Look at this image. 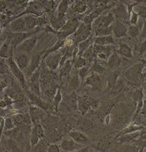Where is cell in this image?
I'll return each mask as SVG.
<instances>
[{
	"instance_id": "1",
	"label": "cell",
	"mask_w": 146,
	"mask_h": 152,
	"mask_svg": "<svg viewBox=\"0 0 146 152\" xmlns=\"http://www.w3.org/2000/svg\"><path fill=\"white\" fill-rule=\"evenodd\" d=\"M68 49L69 48L64 47V48L60 49L56 52L49 53L48 55L46 56L44 60L47 68L51 71H54L57 68H59L62 57L66 53Z\"/></svg>"
},
{
	"instance_id": "2",
	"label": "cell",
	"mask_w": 146,
	"mask_h": 152,
	"mask_svg": "<svg viewBox=\"0 0 146 152\" xmlns=\"http://www.w3.org/2000/svg\"><path fill=\"white\" fill-rule=\"evenodd\" d=\"M78 96L75 92H72L70 94L64 96L58 111L61 112H70L78 110Z\"/></svg>"
},
{
	"instance_id": "3",
	"label": "cell",
	"mask_w": 146,
	"mask_h": 152,
	"mask_svg": "<svg viewBox=\"0 0 146 152\" xmlns=\"http://www.w3.org/2000/svg\"><path fill=\"white\" fill-rule=\"evenodd\" d=\"M98 106V101L95 98L82 96L78 97V110L79 111L81 115H85L89 112L90 109L96 108Z\"/></svg>"
},
{
	"instance_id": "4",
	"label": "cell",
	"mask_w": 146,
	"mask_h": 152,
	"mask_svg": "<svg viewBox=\"0 0 146 152\" xmlns=\"http://www.w3.org/2000/svg\"><path fill=\"white\" fill-rule=\"evenodd\" d=\"M8 66H9L11 72H12V74L15 75V78L18 79V81H19L20 85L23 87V89H28V88L26 87V76H25L23 72L18 67L16 62H15V59H14L13 56H11V57L8 59Z\"/></svg>"
},
{
	"instance_id": "5",
	"label": "cell",
	"mask_w": 146,
	"mask_h": 152,
	"mask_svg": "<svg viewBox=\"0 0 146 152\" xmlns=\"http://www.w3.org/2000/svg\"><path fill=\"white\" fill-rule=\"evenodd\" d=\"M93 31L92 24H86L85 23H81L76 32L74 33V37L75 40V47H78V44L83 41L86 40L91 36Z\"/></svg>"
},
{
	"instance_id": "6",
	"label": "cell",
	"mask_w": 146,
	"mask_h": 152,
	"mask_svg": "<svg viewBox=\"0 0 146 152\" xmlns=\"http://www.w3.org/2000/svg\"><path fill=\"white\" fill-rule=\"evenodd\" d=\"M37 32L38 30H36L35 32L32 31V32H19V33H13V32H6L7 39H9L10 42H11V44H12V46L14 48L15 50L21 44L22 42H24L26 39L32 37Z\"/></svg>"
},
{
	"instance_id": "7",
	"label": "cell",
	"mask_w": 146,
	"mask_h": 152,
	"mask_svg": "<svg viewBox=\"0 0 146 152\" xmlns=\"http://www.w3.org/2000/svg\"><path fill=\"white\" fill-rule=\"evenodd\" d=\"M144 65L142 63H138L127 69L124 72L125 77L130 81L137 84L142 78V70Z\"/></svg>"
},
{
	"instance_id": "8",
	"label": "cell",
	"mask_w": 146,
	"mask_h": 152,
	"mask_svg": "<svg viewBox=\"0 0 146 152\" xmlns=\"http://www.w3.org/2000/svg\"><path fill=\"white\" fill-rule=\"evenodd\" d=\"M115 22V17L112 12L107 14L104 16H99L96 18L92 23L93 28L101 27L106 28L112 26L114 23Z\"/></svg>"
},
{
	"instance_id": "9",
	"label": "cell",
	"mask_w": 146,
	"mask_h": 152,
	"mask_svg": "<svg viewBox=\"0 0 146 152\" xmlns=\"http://www.w3.org/2000/svg\"><path fill=\"white\" fill-rule=\"evenodd\" d=\"M85 85L89 86L94 91H101L103 88V81L101 75L92 72L85 81Z\"/></svg>"
},
{
	"instance_id": "10",
	"label": "cell",
	"mask_w": 146,
	"mask_h": 152,
	"mask_svg": "<svg viewBox=\"0 0 146 152\" xmlns=\"http://www.w3.org/2000/svg\"><path fill=\"white\" fill-rule=\"evenodd\" d=\"M8 30L10 32L13 33L28 32L23 16L17 17L15 20H13L8 25Z\"/></svg>"
},
{
	"instance_id": "11",
	"label": "cell",
	"mask_w": 146,
	"mask_h": 152,
	"mask_svg": "<svg viewBox=\"0 0 146 152\" xmlns=\"http://www.w3.org/2000/svg\"><path fill=\"white\" fill-rule=\"evenodd\" d=\"M45 12V9L41 1H32L28 5L26 12H23L22 15L27 14V15H35L39 17H42L44 15Z\"/></svg>"
},
{
	"instance_id": "12",
	"label": "cell",
	"mask_w": 146,
	"mask_h": 152,
	"mask_svg": "<svg viewBox=\"0 0 146 152\" xmlns=\"http://www.w3.org/2000/svg\"><path fill=\"white\" fill-rule=\"evenodd\" d=\"M38 37L37 36H32L29 39H26L20 45L16 48L18 53H29L32 52V50L35 48L36 44H37Z\"/></svg>"
},
{
	"instance_id": "13",
	"label": "cell",
	"mask_w": 146,
	"mask_h": 152,
	"mask_svg": "<svg viewBox=\"0 0 146 152\" xmlns=\"http://www.w3.org/2000/svg\"><path fill=\"white\" fill-rule=\"evenodd\" d=\"M29 114L31 117L33 125L40 123L45 118V111L39 107L35 105H29Z\"/></svg>"
},
{
	"instance_id": "14",
	"label": "cell",
	"mask_w": 146,
	"mask_h": 152,
	"mask_svg": "<svg viewBox=\"0 0 146 152\" xmlns=\"http://www.w3.org/2000/svg\"><path fill=\"white\" fill-rule=\"evenodd\" d=\"M40 62H41V55L39 53H35L33 54V57H31L30 63H29V67L27 68V69L25 70L23 72L25 76H26L27 78H30V77L32 76V75L39 68H40Z\"/></svg>"
},
{
	"instance_id": "15",
	"label": "cell",
	"mask_w": 146,
	"mask_h": 152,
	"mask_svg": "<svg viewBox=\"0 0 146 152\" xmlns=\"http://www.w3.org/2000/svg\"><path fill=\"white\" fill-rule=\"evenodd\" d=\"M60 148L66 152H76L81 150L84 146L78 144L73 139H64L60 143Z\"/></svg>"
},
{
	"instance_id": "16",
	"label": "cell",
	"mask_w": 146,
	"mask_h": 152,
	"mask_svg": "<svg viewBox=\"0 0 146 152\" xmlns=\"http://www.w3.org/2000/svg\"><path fill=\"white\" fill-rule=\"evenodd\" d=\"M26 92L27 93V96L29 99V102L32 104V105H35V106L39 107V108H42L43 110L47 111L48 109L49 105L46 102H45L41 96L36 95V94H33L31 91H29V89L25 90Z\"/></svg>"
},
{
	"instance_id": "17",
	"label": "cell",
	"mask_w": 146,
	"mask_h": 152,
	"mask_svg": "<svg viewBox=\"0 0 146 152\" xmlns=\"http://www.w3.org/2000/svg\"><path fill=\"white\" fill-rule=\"evenodd\" d=\"M128 28L123 21L117 20L112 25V33L116 38L124 37L127 35Z\"/></svg>"
},
{
	"instance_id": "18",
	"label": "cell",
	"mask_w": 146,
	"mask_h": 152,
	"mask_svg": "<svg viewBox=\"0 0 146 152\" xmlns=\"http://www.w3.org/2000/svg\"><path fill=\"white\" fill-rule=\"evenodd\" d=\"M69 136L72 139H73L77 143L83 146L88 145L91 142V139L88 138V136H86L85 133L81 131L72 130V131H70L69 133Z\"/></svg>"
},
{
	"instance_id": "19",
	"label": "cell",
	"mask_w": 146,
	"mask_h": 152,
	"mask_svg": "<svg viewBox=\"0 0 146 152\" xmlns=\"http://www.w3.org/2000/svg\"><path fill=\"white\" fill-rule=\"evenodd\" d=\"M15 60L18 67L24 72L29 67L31 58L26 53H17L15 57Z\"/></svg>"
},
{
	"instance_id": "20",
	"label": "cell",
	"mask_w": 146,
	"mask_h": 152,
	"mask_svg": "<svg viewBox=\"0 0 146 152\" xmlns=\"http://www.w3.org/2000/svg\"><path fill=\"white\" fill-rule=\"evenodd\" d=\"M14 52H15V49L12 46L11 42H10L9 39H7L1 46V49H0L1 58L8 59L11 56H13Z\"/></svg>"
},
{
	"instance_id": "21",
	"label": "cell",
	"mask_w": 146,
	"mask_h": 152,
	"mask_svg": "<svg viewBox=\"0 0 146 152\" xmlns=\"http://www.w3.org/2000/svg\"><path fill=\"white\" fill-rule=\"evenodd\" d=\"M140 134H141V133L137 131L135 132V133H129V134L122 135V136L116 138V143H118V144H126V143L131 142L137 139L138 136H139Z\"/></svg>"
},
{
	"instance_id": "22",
	"label": "cell",
	"mask_w": 146,
	"mask_h": 152,
	"mask_svg": "<svg viewBox=\"0 0 146 152\" xmlns=\"http://www.w3.org/2000/svg\"><path fill=\"white\" fill-rule=\"evenodd\" d=\"M73 65V61L72 60H70L69 59L65 63V64L63 66L60 68V80L62 81L63 79H66V78H69L70 73H71L72 68Z\"/></svg>"
},
{
	"instance_id": "23",
	"label": "cell",
	"mask_w": 146,
	"mask_h": 152,
	"mask_svg": "<svg viewBox=\"0 0 146 152\" xmlns=\"http://www.w3.org/2000/svg\"><path fill=\"white\" fill-rule=\"evenodd\" d=\"M121 64V59H120V55L117 52H114L111 57H109L107 61L108 66L112 70H115L118 68Z\"/></svg>"
},
{
	"instance_id": "24",
	"label": "cell",
	"mask_w": 146,
	"mask_h": 152,
	"mask_svg": "<svg viewBox=\"0 0 146 152\" xmlns=\"http://www.w3.org/2000/svg\"><path fill=\"white\" fill-rule=\"evenodd\" d=\"M115 17H117L118 20L123 21V20L129 19L128 10L124 7V5H119L117 8H115L112 12Z\"/></svg>"
},
{
	"instance_id": "25",
	"label": "cell",
	"mask_w": 146,
	"mask_h": 152,
	"mask_svg": "<svg viewBox=\"0 0 146 152\" xmlns=\"http://www.w3.org/2000/svg\"><path fill=\"white\" fill-rule=\"evenodd\" d=\"M26 22L28 32H32L36 27H38V18L33 15H25L23 16Z\"/></svg>"
},
{
	"instance_id": "26",
	"label": "cell",
	"mask_w": 146,
	"mask_h": 152,
	"mask_svg": "<svg viewBox=\"0 0 146 152\" xmlns=\"http://www.w3.org/2000/svg\"><path fill=\"white\" fill-rule=\"evenodd\" d=\"M93 123L89 118H81L78 122V128L81 132H88L93 129Z\"/></svg>"
},
{
	"instance_id": "27",
	"label": "cell",
	"mask_w": 146,
	"mask_h": 152,
	"mask_svg": "<svg viewBox=\"0 0 146 152\" xmlns=\"http://www.w3.org/2000/svg\"><path fill=\"white\" fill-rule=\"evenodd\" d=\"M94 44L102 46H109L114 45L115 44V42L112 36H102V37H96L94 40Z\"/></svg>"
},
{
	"instance_id": "28",
	"label": "cell",
	"mask_w": 146,
	"mask_h": 152,
	"mask_svg": "<svg viewBox=\"0 0 146 152\" xmlns=\"http://www.w3.org/2000/svg\"><path fill=\"white\" fill-rule=\"evenodd\" d=\"M93 45V39L92 37L88 38L86 40L83 41L81 43H79L78 45V57H82V55L91 46Z\"/></svg>"
},
{
	"instance_id": "29",
	"label": "cell",
	"mask_w": 146,
	"mask_h": 152,
	"mask_svg": "<svg viewBox=\"0 0 146 152\" xmlns=\"http://www.w3.org/2000/svg\"><path fill=\"white\" fill-rule=\"evenodd\" d=\"M111 145V141L108 136L106 137H102L99 139L96 145V150L100 152L107 151L109 148V146Z\"/></svg>"
},
{
	"instance_id": "30",
	"label": "cell",
	"mask_w": 146,
	"mask_h": 152,
	"mask_svg": "<svg viewBox=\"0 0 146 152\" xmlns=\"http://www.w3.org/2000/svg\"><path fill=\"white\" fill-rule=\"evenodd\" d=\"M119 55L123 56L125 57H127V58H131L133 57V51H132L130 47H129L127 44H124V43H121L119 45L118 49L116 50Z\"/></svg>"
},
{
	"instance_id": "31",
	"label": "cell",
	"mask_w": 146,
	"mask_h": 152,
	"mask_svg": "<svg viewBox=\"0 0 146 152\" xmlns=\"http://www.w3.org/2000/svg\"><path fill=\"white\" fill-rule=\"evenodd\" d=\"M81 78H80L79 75L78 73H74L71 76V78L69 79V88L72 91H75L78 89L80 87L81 84Z\"/></svg>"
},
{
	"instance_id": "32",
	"label": "cell",
	"mask_w": 146,
	"mask_h": 152,
	"mask_svg": "<svg viewBox=\"0 0 146 152\" xmlns=\"http://www.w3.org/2000/svg\"><path fill=\"white\" fill-rule=\"evenodd\" d=\"M69 1L67 0H63L58 4L57 10V16L59 17H65L66 13L68 10L69 6L70 5Z\"/></svg>"
},
{
	"instance_id": "33",
	"label": "cell",
	"mask_w": 146,
	"mask_h": 152,
	"mask_svg": "<svg viewBox=\"0 0 146 152\" xmlns=\"http://www.w3.org/2000/svg\"><path fill=\"white\" fill-rule=\"evenodd\" d=\"M93 30L94 32V35L96 37H102V36H112V26L106 28L96 27L93 28Z\"/></svg>"
},
{
	"instance_id": "34",
	"label": "cell",
	"mask_w": 146,
	"mask_h": 152,
	"mask_svg": "<svg viewBox=\"0 0 146 152\" xmlns=\"http://www.w3.org/2000/svg\"><path fill=\"white\" fill-rule=\"evenodd\" d=\"M119 78V75L117 72H113L111 74L109 75L107 78L108 81V88L110 90V92H112L114 90L116 85L118 79Z\"/></svg>"
},
{
	"instance_id": "35",
	"label": "cell",
	"mask_w": 146,
	"mask_h": 152,
	"mask_svg": "<svg viewBox=\"0 0 146 152\" xmlns=\"http://www.w3.org/2000/svg\"><path fill=\"white\" fill-rule=\"evenodd\" d=\"M88 8V3L85 1H78V2H75V5H74L75 12L78 14L85 13Z\"/></svg>"
},
{
	"instance_id": "36",
	"label": "cell",
	"mask_w": 146,
	"mask_h": 152,
	"mask_svg": "<svg viewBox=\"0 0 146 152\" xmlns=\"http://www.w3.org/2000/svg\"><path fill=\"white\" fill-rule=\"evenodd\" d=\"M127 35L132 39H137L141 36V29L137 25H130L128 28Z\"/></svg>"
},
{
	"instance_id": "37",
	"label": "cell",
	"mask_w": 146,
	"mask_h": 152,
	"mask_svg": "<svg viewBox=\"0 0 146 152\" xmlns=\"http://www.w3.org/2000/svg\"><path fill=\"white\" fill-rule=\"evenodd\" d=\"M133 11L135 12L139 17L143 19L146 20V6L144 5H141L139 2L136 4L133 8Z\"/></svg>"
},
{
	"instance_id": "38",
	"label": "cell",
	"mask_w": 146,
	"mask_h": 152,
	"mask_svg": "<svg viewBox=\"0 0 146 152\" xmlns=\"http://www.w3.org/2000/svg\"><path fill=\"white\" fill-rule=\"evenodd\" d=\"M32 132L36 133V134L40 138L41 140L45 136V128L40 123L33 125V129H32Z\"/></svg>"
},
{
	"instance_id": "39",
	"label": "cell",
	"mask_w": 146,
	"mask_h": 152,
	"mask_svg": "<svg viewBox=\"0 0 146 152\" xmlns=\"http://www.w3.org/2000/svg\"><path fill=\"white\" fill-rule=\"evenodd\" d=\"M106 68L104 66H102L100 63H98L97 61H95L93 64L92 67L91 69V72L96 73V74L99 75H102L105 74L106 73Z\"/></svg>"
},
{
	"instance_id": "40",
	"label": "cell",
	"mask_w": 146,
	"mask_h": 152,
	"mask_svg": "<svg viewBox=\"0 0 146 152\" xmlns=\"http://www.w3.org/2000/svg\"><path fill=\"white\" fill-rule=\"evenodd\" d=\"M63 99H64V97H63V95H62L61 94L60 88H59L58 90H57V94H55L54 99H53V102H52L54 108H55L57 111H58L59 106H60V103H61V102L63 101Z\"/></svg>"
},
{
	"instance_id": "41",
	"label": "cell",
	"mask_w": 146,
	"mask_h": 152,
	"mask_svg": "<svg viewBox=\"0 0 146 152\" xmlns=\"http://www.w3.org/2000/svg\"><path fill=\"white\" fill-rule=\"evenodd\" d=\"M12 118L16 126H22L24 125V114H15Z\"/></svg>"
},
{
	"instance_id": "42",
	"label": "cell",
	"mask_w": 146,
	"mask_h": 152,
	"mask_svg": "<svg viewBox=\"0 0 146 152\" xmlns=\"http://www.w3.org/2000/svg\"><path fill=\"white\" fill-rule=\"evenodd\" d=\"M125 86H126V82H125V81L123 80V78H121V77H119V78L118 79L117 83H116L115 87L114 90L111 93L118 94L119 92L123 91V88H125Z\"/></svg>"
},
{
	"instance_id": "43",
	"label": "cell",
	"mask_w": 146,
	"mask_h": 152,
	"mask_svg": "<svg viewBox=\"0 0 146 152\" xmlns=\"http://www.w3.org/2000/svg\"><path fill=\"white\" fill-rule=\"evenodd\" d=\"M87 63H88V61H87V60L85 57H78L76 60H75V63H74V66H75L76 69L79 70L80 69L87 66Z\"/></svg>"
},
{
	"instance_id": "44",
	"label": "cell",
	"mask_w": 146,
	"mask_h": 152,
	"mask_svg": "<svg viewBox=\"0 0 146 152\" xmlns=\"http://www.w3.org/2000/svg\"><path fill=\"white\" fill-rule=\"evenodd\" d=\"M8 150L11 152H23L20 149V147L17 144V142H15V141L12 139L8 140Z\"/></svg>"
},
{
	"instance_id": "45",
	"label": "cell",
	"mask_w": 146,
	"mask_h": 152,
	"mask_svg": "<svg viewBox=\"0 0 146 152\" xmlns=\"http://www.w3.org/2000/svg\"><path fill=\"white\" fill-rule=\"evenodd\" d=\"M90 72H91V69H90L89 66H85L78 70V75H79L81 81H85L86 80V78L88 77Z\"/></svg>"
},
{
	"instance_id": "46",
	"label": "cell",
	"mask_w": 146,
	"mask_h": 152,
	"mask_svg": "<svg viewBox=\"0 0 146 152\" xmlns=\"http://www.w3.org/2000/svg\"><path fill=\"white\" fill-rule=\"evenodd\" d=\"M15 124L14 123L13 120L12 118H7L5 119V127H4V132L8 131V130H12L15 129Z\"/></svg>"
},
{
	"instance_id": "47",
	"label": "cell",
	"mask_w": 146,
	"mask_h": 152,
	"mask_svg": "<svg viewBox=\"0 0 146 152\" xmlns=\"http://www.w3.org/2000/svg\"><path fill=\"white\" fill-rule=\"evenodd\" d=\"M47 148H46L45 143L42 140L40 142L33 148V152H47Z\"/></svg>"
},
{
	"instance_id": "48",
	"label": "cell",
	"mask_w": 146,
	"mask_h": 152,
	"mask_svg": "<svg viewBox=\"0 0 146 152\" xmlns=\"http://www.w3.org/2000/svg\"><path fill=\"white\" fill-rule=\"evenodd\" d=\"M139 16L133 11L130 14V18H129V22H130V25H137L139 22Z\"/></svg>"
},
{
	"instance_id": "49",
	"label": "cell",
	"mask_w": 146,
	"mask_h": 152,
	"mask_svg": "<svg viewBox=\"0 0 146 152\" xmlns=\"http://www.w3.org/2000/svg\"><path fill=\"white\" fill-rule=\"evenodd\" d=\"M10 71L9 66H8V63L7 64L5 63V60L2 58H1V74L4 75L5 73H8Z\"/></svg>"
},
{
	"instance_id": "50",
	"label": "cell",
	"mask_w": 146,
	"mask_h": 152,
	"mask_svg": "<svg viewBox=\"0 0 146 152\" xmlns=\"http://www.w3.org/2000/svg\"><path fill=\"white\" fill-rule=\"evenodd\" d=\"M60 147L56 144H52L47 146V152H60Z\"/></svg>"
},
{
	"instance_id": "51",
	"label": "cell",
	"mask_w": 146,
	"mask_h": 152,
	"mask_svg": "<svg viewBox=\"0 0 146 152\" xmlns=\"http://www.w3.org/2000/svg\"><path fill=\"white\" fill-rule=\"evenodd\" d=\"M139 148H137V146L133 145H128L127 146V148H125V150L123 151V152H139Z\"/></svg>"
},
{
	"instance_id": "52",
	"label": "cell",
	"mask_w": 146,
	"mask_h": 152,
	"mask_svg": "<svg viewBox=\"0 0 146 152\" xmlns=\"http://www.w3.org/2000/svg\"><path fill=\"white\" fill-rule=\"evenodd\" d=\"M138 50L140 54H143V53L146 51V39L142 42V43L140 44L139 46Z\"/></svg>"
},
{
	"instance_id": "53",
	"label": "cell",
	"mask_w": 146,
	"mask_h": 152,
	"mask_svg": "<svg viewBox=\"0 0 146 152\" xmlns=\"http://www.w3.org/2000/svg\"><path fill=\"white\" fill-rule=\"evenodd\" d=\"M141 38L146 39V20H145L144 23H143L142 29L141 31Z\"/></svg>"
},
{
	"instance_id": "54",
	"label": "cell",
	"mask_w": 146,
	"mask_h": 152,
	"mask_svg": "<svg viewBox=\"0 0 146 152\" xmlns=\"http://www.w3.org/2000/svg\"><path fill=\"white\" fill-rule=\"evenodd\" d=\"M3 127H5V119H4L2 117H1V123H0V128H1V135L3 134L4 129Z\"/></svg>"
},
{
	"instance_id": "55",
	"label": "cell",
	"mask_w": 146,
	"mask_h": 152,
	"mask_svg": "<svg viewBox=\"0 0 146 152\" xmlns=\"http://www.w3.org/2000/svg\"><path fill=\"white\" fill-rule=\"evenodd\" d=\"M141 114L142 115H146V100L144 101V103H143V107H142V109Z\"/></svg>"
},
{
	"instance_id": "56",
	"label": "cell",
	"mask_w": 146,
	"mask_h": 152,
	"mask_svg": "<svg viewBox=\"0 0 146 152\" xmlns=\"http://www.w3.org/2000/svg\"><path fill=\"white\" fill-rule=\"evenodd\" d=\"M3 152H11V151H10L8 149V150H4Z\"/></svg>"
}]
</instances>
